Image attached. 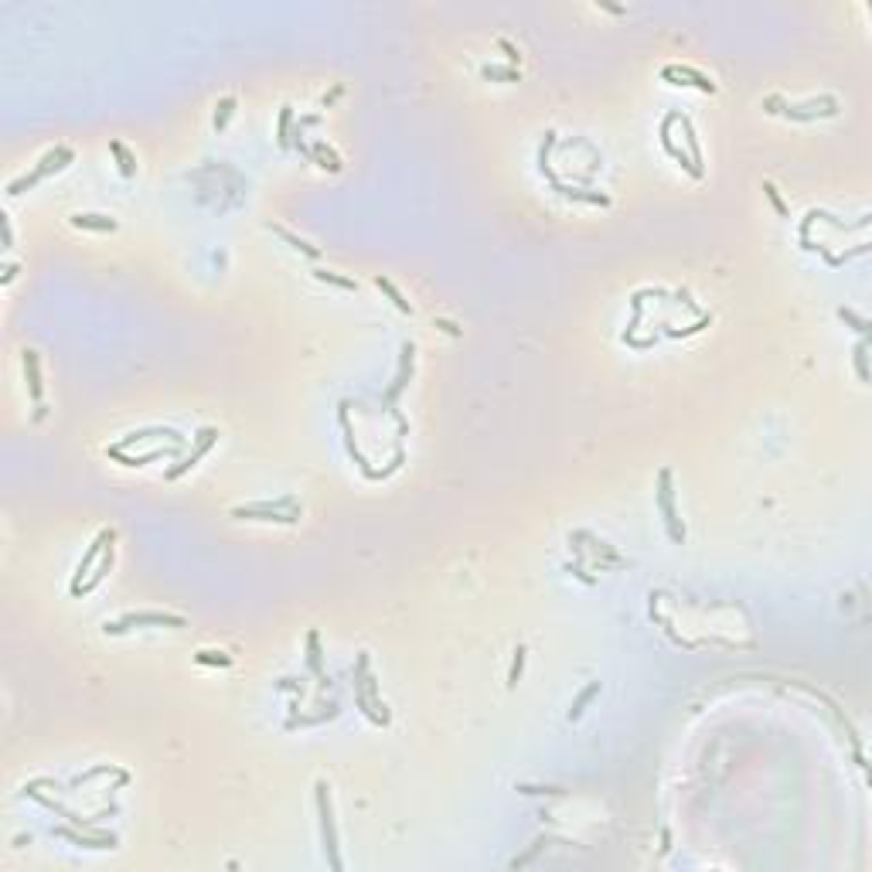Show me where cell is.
Wrapping results in <instances>:
<instances>
[{
	"label": "cell",
	"instance_id": "836d02e7",
	"mask_svg": "<svg viewBox=\"0 0 872 872\" xmlns=\"http://www.w3.org/2000/svg\"><path fill=\"white\" fill-rule=\"evenodd\" d=\"M106 773H120V777H123L127 770H120V766H113V764H109V766H92V770H85L82 777H76V780H72V787H79V784H89V780H96V777H106Z\"/></svg>",
	"mask_w": 872,
	"mask_h": 872
},
{
	"label": "cell",
	"instance_id": "8fae6325",
	"mask_svg": "<svg viewBox=\"0 0 872 872\" xmlns=\"http://www.w3.org/2000/svg\"><path fill=\"white\" fill-rule=\"evenodd\" d=\"M784 113L791 120H815V116H835L838 113V99L835 96H821V99H811L804 106H784Z\"/></svg>",
	"mask_w": 872,
	"mask_h": 872
},
{
	"label": "cell",
	"instance_id": "603a6c76",
	"mask_svg": "<svg viewBox=\"0 0 872 872\" xmlns=\"http://www.w3.org/2000/svg\"><path fill=\"white\" fill-rule=\"evenodd\" d=\"M375 287H378V290L385 293V296H389V300L396 303V307L402 310V314H413V303H409V300H406V296H402V293L396 290V283H392V280H385V276L378 273V276H375Z\"/></svg>",
	"mask_w": 872,
	"mask_h": 872
},
{
	"label": "cell",
	"instance_id": "30bf717a",
	"mask_svg": "<svg viewBox=\"0 0 872 872\" xmlns=\"http://www.w3.org/2000/svg\"><path fill=\"white\" fill-rule=\"evenodd\" d=\"M154 436H164L167 443H185V436L178 433V429H171V426H150V429H133V433H127L120 443H113V447H120V450H130V447H136V443H143V440H154Z\"/></svg>",
	"mask_w": 872,
	"mask_h": 872
},
{
	"label": "cell",
	"instance_id": "ffe728a7",
	"mask_svg": "<svg viewBox=\"0 0 872 872\" xmlns=\"http://www.w3.org/2000/svg\"><path fill=\"white\" fill-rule=\"evenodd\" d=\"M682 120V130H685V143H688V164L695 167V178H702V154H699V140H695V130H692V120L688 116H678Z\"/></svg>",
	"mask_w": 872,
	"mask_h": 872
},
{
	"label": "cell",
	"instance_id": "7bdbcfd3",
	"mask_svg": "<svg viewBox=\"0 0 872 872\" xmlns=\"http://www.w3.org/2000/svg\"><path fill=\"white\" fill-rule=\"evenodd\" d=\"M675 296H678V300H685V307H695V303H692V296H688V290H678Z\"/></svg>",
	"mask_w": 872,
	"mask_h": 872
},
{
	"label": "cell",
	"instance_id": "d590c367",
	"mask_svg": "<svg viewBox=\"0 0 872 872\" xmlns=\"http://www.w3.org/2000/svg\"><path fill=\"white\" fill-rule=\"evenodd\" d=\"M764 194H766V201H770V205L777 208V215H784V218H787V205H784L780 191H777V187L770 185V181H764Z\"/></svg>",
	"mask_w": 872,
	"mask_h": 872
},
{
	"label": "cell",
	"instance_id": "ac0fdd59",
	"mask_svg": "<svg viewBox=\"0 0 872 872\" xmlns=\"http://www.w3.org/2000/svg\"><path fill=\"white\" fill-rule=\"evenodd\" d=\"M596 695H600V682H589V685H586V688L580 692V695H576V702L569 706V713H566V719H569V722H576V719H580V715L586 713V706H589V702H593Z\"/></svg>",
	"mask_w": 872,
	"mask_h": 872
},
{
	"label": "cell",
	"instance_id": "5bb4252c",
	"mask_svg": "<svg viewBox=\"0 0 872 872\" xmlns=\"http://www.w3.org/2000/svg\"><path fill=\"white\" fill-rule=\"evenodd\" d=\"M307 668L317 675V685L324 688V692L334 685V682H331V675L324 671V655H320V634H317V631H307Z\"/></svg>",
	"mask_w": 872,
	"mask_h": 872
},
{
	"label": "cell",
	"instance_id": "9c48e42d",
	"mask_svg": "<svg viewBox=\"0 0 872 872\" xmlns=\"http://www.w3.org/2000/svg\"><path fill=\"white\" fill-rule=\"evenodd\" d=\"M55 835L76 842L79 848H116V835H92V831H82L76 824H58Z\"/></svg>",
	"mask_w": 872,
	"mask_h": 872
},
{
	"label": "cell",
	"instance_id": "f546056e",
	"mask_svg": "<svg viewBox=\"0 0 872 872\" xmlns=\"http://www.w3.org/2000/svg\"><path fill=\"white\" fill-rule=\"evenodd\" d=\"M838 317L845 320L848 327H855V331H859V334H862V338H866V341H869L872 327H869V320H866V317H859V314H855V310H852V307H838Z\"/></svg>",
	"mask_w": 872,
	"mask_h": 872
},
{
	"label": "cell",
	"instance_id": "44dd1931",
	"mask_svg": "<svg viewBox=\"0 0 872 872\" xmlns=\"http://www.w3.org/2000/svg\"><path fill=\"white\" fill-rule=\"evenodd\" d=\"M314 164L317 167H324V171H331V174H341V160H338V154L324 143V140H317L314 143Z\"/></svg>",
	"mask_w": 872,
	"mask_h": 872
},
{
	"label": "cell",
	"instance_id": "60d3db41",
	"mask_svg": "<svg viewBox=\"0 0 872 872\" xmlns=\"http://www.w3.org/2000/svg\"><path fill=\"white\" fill-rule=\"evenodd\" d=\"M518 791H522V794H562L559 787H529V784H522Z\"/></svg>",
	"mask_w": 872,
	"mask_h": 872
},
{
	"label": "cell",
	"instance_id": "d4e9b609",
	"mask_svg": "<svg viewBox=\"0 0 872 872\" xmlns=\"http://www.w3.org/2000/svg\"><path fill=\"white\" fill-rule=\"evenodd\" d=\"M293 136V106H280V123H276V143L287 150Z\"/></svg>",
	"mask_w": 872,
	"mask_h": 872
},
{
	"label": "cell",
	"instance_id": "6da1fadb",
	"mask_svg": "<svg viewBox=\"0 0 872 872\" xmlns=\"http://www.w3.org/2000/svg\"><path fill=\"white\" fill-rule=\"evenodd\" d=\"M232 518L238 522H276V525H293L300 522V508L293 498H280V501H256L232 508Z\"/></svg>",
	"mask_w": 872,
	"mask_h": 872
},
{
	"label": "cell",
	"instance_id": "3957f363",
	"mask_svg": "<svg viewBox=\"0 0 872 872\" xmlns=\"http://www.w3.org/2000/svg\"><path fill=\"white\" fill-rule=\"evenodd\" d=\"M130 627H187V620L181 613H167V610H140V613L133 610V613L113 620V624H103L106 634H123Z\"/></svg>",
	"mask_w": 872,
	"mask_h": 872
},
{
	"label": "cell",
	"instance_id": "52a82bcc",
	"mask_svg": "<svg viewBox=\"0 0 872 872\" xmlns=\"http://www.w3.org/2000/svg\"><path fill=\"white\" fill-rule=\"evenodd\" d=\"M215 440H218V429H215V426H205V429L198 433V440H194V450L187 453L181 464L167 467V471H164V480H178L181 474H187V471H191V467H194V464H198V460H201V457L215 447Z\"/></svg>",
	"mask_w": 872,
	"mask_h": 872
},
{
	"label": "cell",
	"instance_id": "8d00e7d4",
	"mask_svg": "<svg viewBox=\"0 0 872 872\" xmlns=\"http://www.w3.org/2000/svg\"><path fill=\"white\" fill-rule=\"evenodd\" d=\"M276 688H280V692H293V695H300V699H303V685H300V678H280Z\"/></svg>",
	"mask_w": 872,
	"mask_h": 872
},
{
	"label": "cell",
	"instance_id": "83f0119b",
	"mask_svg": "<svg viewBox=\"0 0 872 872\" xmlns=\"http://www.w3.org/2000/svg\"><path fill=\"white\" fill-rule=\"evenodd\" d=\"M852 362H855V371H859V382H869V341H866V338L855 344Z\"/></svg>",
	"mask_w": 872,
	"mask_h": 872
},
{
	"label": "cell",
	"instance_id": "ba28073f",
	"mask_svg": "<svg viewBox=\"0 0 872 872\" xmlns=\"http://www.w3.org/2000/svg\"><path fill=\"white\" fill-rule=\"evenodd\" d=\"M116 542V529H103L99 535H96V542L89 545V552L82 555V562H79V569H76V576H72V596L82 589V576L92 569V562L96 559H103V552H106V545H113Z\"/></svg>",
	"mask_w": 872,
	"mask_h": 872
},
{
	"label": "cell",
	"instance_id": "4dcf8cb0",
	"mask_svg": "<svg viewBox=\"0 0 872 872\" xmlns=\"http://www.w3.org/2000/svg\"><path fill=\"white\" fill-rule=\"evenodd\" d=\"M525 648L518 644L515 648V661H511V671H508V688H518V682H522V671H525Z\"/></svg>",
	"mask_w": 872,
	"mask_h": 872
},
{
	"label": "cell",
	"instance_id": "5b68a950",
	"mask_svg": "<svg viewBox=\"0 0 872 872\" xmlns=\"http://www.w3.org/2000/svg\"><path fill=\"white\" fill-rule=\"evenodd\" d=\"M69 160H72V150H69V147H55V150H48V154L41 157V164H38V167H34L31 174H24V178H17V181H10V185H7V194L14 198V194L27 191L31 185H38L41 178H48L52 171H62V167H65Z\"/></svg>",
	"mask_w": 872,
	"mask_h": 872
},
{
	"label": "cell",
	"instance_id": "cb8c5ba5",
	"mask_svg": "<svg viewBox=\"0 0 872 872\" xmlns=\"http://www.w3.org/2000/svg\"><path fill=\"white\" fill-rule=\"evenodd\" d=\"M109 569H113V545H109L106 552H103V559H99V566H96V573H92L89 580L82 582V589H79V593H89V589H96L99 582L106 580V573H109Z\"/></svg>",
	"mask_w": 872,
	"mask_h": 872
},
{
	"label": "cell",
	"instance_id": "484cf974",
	"mask_svg": "<svg viewBox=\"0 0 872 872\" xmlns=\"http://www.w3.org/2000/svg\"><path fill=\"white\" fill-rule=\"evenodd\" d=\"M232 113H236V96H225V99H218V106H215V120H212L215 133H222L225 127H229Z\"/></svg>",
	"mask_w": 872,
	"mask_h": 872
},
{
	"label": "cell",
	"instance_id": "b9f144b4",
	"mask_svg": "<svg viewBox=\"0 0 872 872\" xmlns=\"http://www.w3.org/2000/svg\"><path fill=\"white\" fill-rule=\"evenodd\" d=\"M436 327H443V331H447V334H453V338H457V334H460V331H457V327H453V324H450V320H436Z\"/></svg>",
	"mask_w": 872,
	"mask_h": 872
},
{
	"label": "cell",
	"instance_id": "8992f818",
	"mask_svg": "<svg viewBox=\"0 0 872 872\" xmlns=\"http://www.w3.org/2000/svg\"><path fill=\"white\" fill-rule=\"evenodd\" d=\"M413 365H416V344L406 341V344H402V355H399L396 378H392V385H389V389H385V396H382V409L396 413L399 396L406 392V385H409V378H413Z\"/></svg>",
	"mask_w": 872,
	"mask_h": 872
},
{
	"label": "cell",
	"instance_id": "7c38bea8",
	"mask_svg": "<svg viewBox=\"0 0 872 872\" xmlns=\"http://www.w3.org/2000/svg\"><path fill=\"white\" fill-rule=\"evenodd\" d=\"M21 362H24V378H27V392L31 399L41 406V396H45V382H41V365H38V351L34 348H24L21 351Z\"/></svg>",
	"mask_w": 872,
	"mask_h": 872
},
{
	"label": "cell",
	"instance_id": "2e32d148",
	"mask_svg": "<svg viewBox=\"0 0 872 872\" xmlns=\"http://www.w3.org/2000/svg\"><path fill=\"white\" fill-rule=\"evenodd\" d=\"M266 229H269V232H276V236L283 238V242H287V245H293V249H296V252H300V256H310V259H317V256H320V249H317V245H310V242H307V238L293 236L290 229H283V225H276V222H269V225H266Z\"/></svg>",
	"mask_w": 872,
	"mask_h": 872
},
{
	"label": "cell",
	"instance_id": "7a4b0ae2",
	"mask_svg": "<svg viewBox=\"0 0 872 872\" xmlns=\"http://www.w3.org/2000/svg\"><path fill=\"white\" fill-rule=\"evenodd\" d=\"M317 818H320V838H324V852H327V862H331V869L341 872L344 862H341V845H338V824H334V808H331V791H327V784L320 780L317 787Z\"/></svg>",
	"mask_w": 872,
	"mask_h": 872
},
{
	"label": "cell",
	"instance_id": "7402d4cb",
	"mask_svg": "<svg viewBox=\"0 0 872 872\" xmlns=\"http://www.w3.org/2000/svg\"><path fill=\"white\" fill-rule=\"evenodd\" d=\"M338 713H341V709H338V706L331 702V706H327L324 713H314V715H290V719H287V729H296V726H317V722H327V719H334Z\"/></svg>",
	"mask_w": 872,
	"mask_h": 872
},
{
	"label": "cell",
	"instance_id": "f35d334b",
	"mask_svg": "<svg viewBox=\"0 0 872 872\" xmlns=\"http://www.w3.org/2000/svg\"><path fill=\"white\" fill-rule=\"evenodd\" d=\"M764 109H770V113H784V99H780V96H766Z\"/></svg>",
	"mask_w": 872,
	"mask_h": 872
},
{
	"label": "cell",
	"instance_id": "d6986e66",
	"mask_svg": "<svg viewBox=\"0 0 872 872\" xmlns=\"http://www.w3.org/2000/svg\"><path fill=\"white\" fill-rule=\"evenodd\" d=\"M109 154L116 157V164H120V174H123V178H133V174H136V157H133L120 140H109Z\"/></svg>",
	"mask_w": 872,
	"mask_h": 872
},
{
	"label": "cell",
	"instance_id": "4fadbf2b",
	"mask_svg": "<svg viewBox=\"0 0 872 872\" xmlns=\"http://www.w3.org/2000/svg\"><path fill=\"white\" fill-rule=\"evenodd\" d=\"M106 457L120 460L123 467H143V464H150V460H160V457H178V443H171V447H157V450H150V453H143V457H127V450L106 447Z\"/></svg>",
	"mask_w": 872,
	"mask_h": 872
},
{
	"label": "cell",
	"instance_id": "ab89813d",
	"mask_svg": "<svg viewBox=\"0 0 872 872\" xmlns=\"http://www.w3.org/2000/svg\"><path fill=\"white\" fill-rule=\"evenodd\" d=\"M498 45H501V52L508 55V58H511V62H518V58H522V55H518V48H515V45H511V41H508V38H501V41H498Z\"/></svg>",
	"mask_w": 872,
	"mask_h": 872
},
{
	"label": "cell",
	"instance_id": "1f68e13d",
	"mask_svg": "<svg viewBox=\"0 0 872 872\" xmlns=\"http://www.w3.org/2000/svg\"><path fill=\"white\" fill-rule=\"evenodd\" d=\"M545 845H549V838H545V835H538V838H535V842H531V848H529V852H525V855H518V859H511V869H525V866H529V862H535V855H538V852H542V848H545Z\"/></svg>",
	"mask_w": 872,
	"mask_h": 872
},
{
	"label": "cell",
	"instance_id": "e575fe53",
	"mask_svg": "<svg viewBox=\"0 0 872 872\" xmlns=\"http://www.w3.org/2000/svg\"><path fill=\"white\" fill-rule=\"evenodd\" d=\"M194 661H198V664H218V668H229V664H232V658L222 655V651H194Z\"/></svg>",
	"mask_w": 872,
	"mask_h": 872
},
{
	"label": "cell",
	"instance_id": "74e56055",
	"mask_svg": "<svg viewBox=\"0 0 872 872\" xmlns=\"http://www.w3.org/2000/svg\"><path fill=\"white\" fill-rule=\"evenodd\" d=\"M0 225H3V245L10 249V245H14V229H10V218H7V215H0Z\"/></svg>",
	"mask_w": 872,
	"mask_h": 872
},
{
	"label": "cell",
	"instance_id": "9a60e30c",
	"mask_svg": "<svg viewBox=\"0 0 872 872\" xmlns=\"http://www.w3.org/2000/svg\"><path fill=\"white\" fill-rule=\"evenodd\" d=\"M69 222H72L76 229H89V232H116V229H120L116 218H109V215H92V212H76Z\"/></svg>",
	"mask_w": 872,
	"mask_h": 872
},
{
	"label": "cell",
	"instance_id": "d6a6232c",
	"mask_svg": "<svg viewBox=\"0 0 872 872\" xmlns=\"http://www.w3.org/2000/svg\"><path fill=\"white\" fill-rule=\"evenodd\" d=\"M314 276H317L320 283H331V287H341V290H358V283H355V280L338 276V273H327V269H314Z\"/></svg>",
	"mask_w": 872,
	"mask_h": 872
},
{
	"label": "cell",
	"instance_id": "4316f807",
	"mask_svg": "<svg viewBox=\"0 0 872 872\" xmlns=\"http://www.w3.org/2000/svg\"><path fill=\"white\" fill-rule=\"evenodd\" d=\"M480 76L484 79H501V82H522V72L515 65H484Z\"/></svg>",
	"mask_w": 872,
	"mask_h": 872
},
{
	"label": "cell",
	"instance_id": "f1b7e54d",
	"mask_svg": "<svg viewBox=\"0 0 872 872\" xmlns=\"http://www.w3.org/2000/svg\"><path fill=\"white\" fill-rule=\"evenodd\" d=\"M671 72H675V76H685V79H692V85H699L702 92H715V82L709 79V76H702L699 69H692V65H682V69H675V65H671Z\"/></svg>",
	"mask_w": 872,
	"mask_h": 872
},
{
	"label": "cell",
	"instance_id": "e0dca14e",
	"mask_svg": "<svg viewBox=\"0 0 872 872\" xmlns=\"http://www.w3.org/2000/svg\"><path fill=\"white\" fill-rule=\"evenodd\" d=\"M555 191L562 198H569V201H589V205H603V208L610 205V198L600 194V191H582V187H569V185H555Z\"/></svg>",
	"mask_w": 872,
	"mask_h": 872
},
{
	"label": "cell",
	"instance_id": "277c9868",
	"mask_svg": "<svg viewBox=\"0 0 872 872\" xmlns=\"http://www.w3.org/2000/svg\"><path fill=\"white\" fill-rule=\"evenodd\" d=\"M658 511L664 518V529H668V538L675 545L685 542V525L678 522V511H675V487H671V471L661 467L658 471Z\"/></svg>",
	"mask_w": 872,
	"mask_h": 872
}]
</instances>
